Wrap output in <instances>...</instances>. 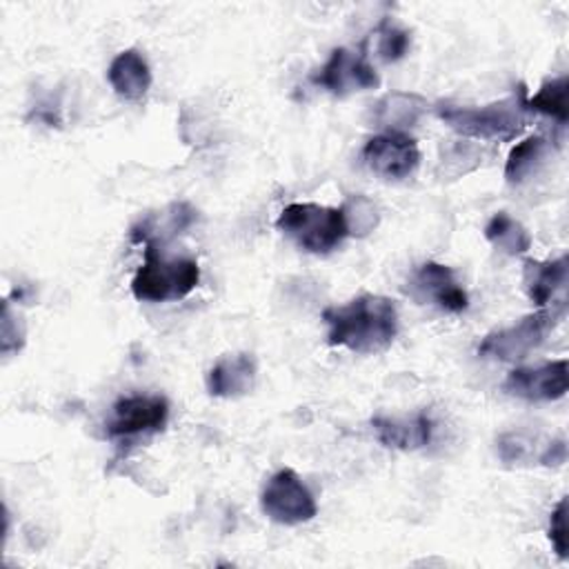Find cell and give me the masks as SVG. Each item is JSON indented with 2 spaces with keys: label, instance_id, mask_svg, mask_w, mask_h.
I'll list each match as a JSON object with an SVG mask.
<instances>
[{
  "label": "cell",
  "instance_id": "6da1fadb",
  "mask_svg": "<svg viewBox=\"0 0 569 569\" xmlns=\"http://www.w3.org/2000/svg\"><path fill=\"white\" fill-rule=\"evenodd\" d=\"M327 342L356 353L385 351L398 333V311L391 298L362 293L347 305L327 307Z\"/></svg>",
  "mask_w": 569,
  "mask_h": 569
},
{
  "label": "cell",
  "instance_id": "7a4b0ae2",
  "mask_svg": "<svg viewBox=\"0 0 569 569\" xmlns=\"http://www.w3.org/2000/svg\"><path fill=\"white\" fill-rule=\"evenodd\" d=\"M438 116L445 124L467 138L478 140H511L527 127V91L520 84L511 96L482 104V107H458L440 104Z\"/></svg>",
  "mask_w": 569,
  "mask_h": 569
},
{
  "label": "cell",
  "instance_id": "3957f363",
  "mask_svg": "<svg viewBox=\"0 0 569 569\" xmlns=\"http://www.w3.org/2000/svg\"><path fill=\"white\" fill-rule=\"evenodd\" d=\"M276 227L293 244L316 256H325L333 251L349 236L342 209L325 207L316 202L287 204L280 211Z\"/></svg>",
  "mask_w": 569,
  "mask_h": 569
},
{
  "label": "cell",
  "instance_id": "277c9868",
  "mask_svg": "<svg viewBox=\"0 0 569 569\" xmlns=\"http://www.w3.org/2000/svg\"><path fill=\"white\" fill-rule=\"evenodd\" d=\"M200 282V267L191 258H164L156 244H144V262L136 269L131 291L142 302H169L189 296Z\"/></svg>",
  "mask_w": 569,
  "mask_h": 569
},
{
  "label": "cell",
  "instance_id": "5b68a950",
  "mask_svg": "<svg viewBox=\"0 0 569 569\" xmlns=\"http://www.w3.org/2000/svg\"><path fill=\"white\" fill-rule=\"evenodd\" d=\"M560 316L562 311H553V309L551 311L540 309L536 313H527L518 322L487 333L478 345V353L482 358H493L500 362L520 360L547 340V336L553 331Z\"/></svg>",
  "mask_w": 569,
  "mask_h": 569
},
{
  "label": "cell",
  "instance_id": "8992f818",
  "mask_svg": "<svg viewBox=\"0 0 569 569\" xmlns=\"http://www.w3.org/2000/svg\"><path fill=\"white\" fill-rule=\"evenodd\" d=\"M262 513L278 525H302L318 513L316 498L293 469L276 471L260 493Z\"/></svg>",
  "mask_w": 569,
  "mask_h": 569
},
{
  "label": "cell",
  "instance_id": "52a82bcc",
  "mask_svg": "<svg viewBox=\"0 0 569 569\" xmlns=\"http://www.w3.org/2000/svg\"><path fill=\"white\" fill-rule=\"evenodd\" d=\"M311 82L316 87H322L331 96L345 98L353 91L376 89L380 84V78L373 64L367 60L365 49L351 51L347 47H338L329 53L327 62L318 69V73L311 76Z\"/></svg>",
  "mask_w": 569,
  "mask_h": 569
},
{
  "label": "cell",
  "instance_id": "ba28073f",
  "mask_svg": "<svg viewBox=\"0 0 569 569\" xmlns=\"http://www.w3.org/2000/svg\"><path fill=\"white\" fill-rule=\"evenodd\" d=\"M169 420V400L164 396H122L113 402L107 420L109 438H131L144 433H158Z\"/></svg>",
  "mask_w": 569,
  "mask_h": 569
},
{
  "label": "cell",
  "instance_id": "9c48e42d",
  "mask_svg": "<svg viewBox=\"0 0 569 569\" xmlns=\"http://www.w3.org/2000/svg\"><path fill=\"white\" fill-rule=\"evenodd\" d=\"M365 164L380 178L402 180L420 164L418 142L402 131H385L367 140L362 149Z\"/></svg>",
  "mask_w": 569,
  "mask_h": 569
},
{
  "label": "cell",
  "instance_id": "30bf717a",
  "mask_svg": "<svg viewBox=\"0 0 569 569\" xmlns=\"http://www.w3.org/2000/svg\"><path fill=\"white\" fill-rule=\"evenodd\" d=\"M567 358L551 360L540 367H516L507 373L502 391L529 402H549L567 393Z\"/></svg>",
  "mask_w": 569,
  "mask_h": 569
},
{
  "label": "cell",
  "instance_id": "8fae6325",
  "mask_svg": "<svg viewBox=\"0 0 569 569\" xmlns=\"http://www.w3.org/2000/svg\"><path fill=\"white\" fill-rule=\"evenodd\" d=\"M409 291L416 300L431 302L449 313H460L469 305V296L456 280V273L440 262L420 264L409 280Z\"/></svg>",
  "mask_w": 569,
  "mask_h": 569
},
{
  "label": "cell",
  "instance_id": "7c38bea8",
  "mask_svg": "<svg viewBox=\"0 0 569 569\" xmlns=\"http://www.w3.org/2000/svg\"><path fill=\"white\" fill-rule=\"evenodd\" d=\"M371 427L382 447L398 451H416L429 445L433 422L425 411L413 416H373Z\"/></svg>",
  "mask_w": 569,
  "mask_h": 569
},
{
  "label": "cell",
  "instance_id": "4fadbf2b",
  "mask_svg": "<svg viewBox=\"0 0 569 569\" xmlns=\"http://www.w3.org/2000/svg\"><path fill=\"white\" fill-rule=\"evenodd\" d=\"M258 362L253 353L240 351L222 356L207 371V391L216 398H238L244 396L256 380Z\"/></svg>",
  "mask_w": 569,
  "mask_h": 569
},
{
  "label": "cell",
  "instance_id": "5bb4252c",
  "mask_svg": "<svg viewBox=\"0 0 569 569\" xmlns=\"http://www.w3.org/2000/svg\"><path fill=\"white\" fill-rule=\"evenodd\" d=\"M427 107L429 104L420 93L391 91L371 104L369 118L376 127H385L389 131H402L407 127H413L422 118Z\"/></svg>",
  "mask_w": 569,
  "mask_h": 569
},
{
  "label": "cell",
  "instance_id": "9a60e30c",
  "mask_svg": "<svg viewBox=\"0 0 569 569\" xmlns=\"http://www.w3.org/2000/svg\"><path fill=\"white\" fill-rule=\"evenodd\" d=\"M522 282L531 302L540 309L551 305L558 293H565L567 287V256L556 260H525Z\"/></svg>",
  "mask_w": 569,
  "mask_h": 569
},
{
  "label": "cell",
  "instance_id": "2e32d148",
  "mask_svg": "<svg viewBox=\"0 0 569 569\" xmlns=\"http://www.w3.org/2000/svg\"><path fill=\"white\" fill-rule=\"evenodd\" d=\"M107 78L111 89L124 100H140L151 87V69L144 56L136 49L120 51L111 60L107 69Z\"/></svg>",
  "mask_w": 569,
  "mask_h": 569
},
{
  "label": "cell",
  "instance_id": "e0dca14e",
  "mask_svg": "<svg viewBox=\"0 0 569 569\" xmlns=\"http://www.w3.org/2000/svg\"><path fill=\"white\" fill-rule=\"evenodd\" d=\"M485 238L487 242L507 256H520L531 247V236L527 227L511 218L507 211H498L489 218L485 224Z\"/></svg>",
  "mask_w": 569,
  "mask_h": 569
},
{
  "label": "cell",
  "instance_id": "ac0fdd59",
  "mask_svg": "<svg viewBox=\"0 0 569 569\" xmlns=\"http://www.w3.org/2000/svg\"><path fill=\"white\" fill-rule=\"evenodd\" d=\"M547 151V140L545 136H529L522 142H518L511 151L509 158L505 162V178L509 184H520L522 180H527L538 164L542 162Z\"/></svg>",
  "mask_w": 569,
  "mask_h": 569
},
{
  "label": "cell",
  "instance_id": "d6986e66",
  "mask_svg": "<svg viewBox=\"0 0 569 569\" xmlns=\"http://www.w3.org/2000/svg\"><path fill=\"white\" fill-rule=\"evenodd\" d=\"M196 220V209L189 207L187 202H173L167 211H162V224L153 222L151 218L140 220L138 224L131 227V240L133 242H151L156 233H180L187 227H191V222Z\"/></svg>",
  "mask_w": 569,
  "mask_h": 569
},
{
  "label": "cell",
  "instance_id": "ffe728a7",
  "mask_svg": "<svg viewBox=\"0 0 569 569\" xmlns=\"http://www.w3.org/2000/svg\"><path fill=\"white\" fill-rule=\"evenodd\" d=\"M567 91H569V78L567 76L545 80L540 84V89L527 100V109L545 113V116L553 118L558 124H565L569 120Z\"/></svg>",
  "mask_w": 569,
  "mask_h": 569
},
{
  "label": "cell",
  "instance_id": "44dd1931",
  "mask_svg": "<svg viewBox=\"0 0 569 569\" xmlns=\"http://www.w3.org/2000/svg\"><path fill=\"white\" fill-rule=\"evenodd\" d=\"M340 209H342V216H345V222H347V231L351 236H367L380 222L378 207L362 193L349 196Z\"/></svg>",
  "mask_w": 569,
  "mask_h": 569
},
{
  "label": "cell",
  "instance_id": "7402d4cb",
  "mask_svg": "<svg viewBox=\"0 0 569 569\" xmlns=\"http://www.w3.org/2000/svg\"><path fill=\"white\" fill-rule=\"evenodd\" d=\"M371 40H376V53L380 60L396 62L407 53L411 36L407 29L393 24L391 20H382L371 33Z\"/></svg>",
  "mask_w": 569,
  "mask_h": 569
},
{
  "label": "cell",
  "instance_id": "603a6c76",
  "mask_svg": "<svg viewBox=\"0 0 569 569\" xmlns=\"http://www.w3.org/2000/svg\"><path fill=\"white\" fill-rule=\"evenodd\" d=\"M533 440L525 433H502L498 438V453L500 460L507 465H525L533 460Z\"/></svg>",
  "mask_w": 569,
  "mask_h": 569
},
{
  "label": "cell",
  "instance_id": "cb8c5ba5",
  "mask_svg": "<svg viewBox=\"0 0 569 569\" xmlns=\"http://www.w3.org/2000/svg\"><path fill=\"white\" fill-rule=\"evenodd\" d=\"M2 329H0V349L4 356L20 351L24 345V325L22 318L11 309V302L4 300L2 305Z\"/></svg>",
  "mask_w": 569,
  "mask_h": 569
},
{
  "label": "cell",
  "instance_id": "d4e9b609",
  "mask_svg": "<svg viewBox=\"0 0 569 569\" xmlns=\"http://www.w3.org/2000/svg\"><path fill=\"white\" fill-rule=\"evenodd\" d=\"M547 536L553 545V551L560 560L567 558V498H560L556 509L551 511V518H549V529H547Z\"/></svg>",
  "mask_w": 569,
  "mask_h": 569
},
{
  "label": "cell",
  "instance_id": "484cf974",
  "mask_svg": "<svg viewBox=\"0 0 569 569\" xmlns=\"http://www.w3.org/2000/svg\"><path fill=\"white\" fill-rule=\"evenodd\" d=\"M565 460H567V442H565V438H556V440H551V442L545 445L538 465H545V467H560Z\"/></svg>",
  "mask_w": 569,
  "mask_h": 569
}]
</instances>
